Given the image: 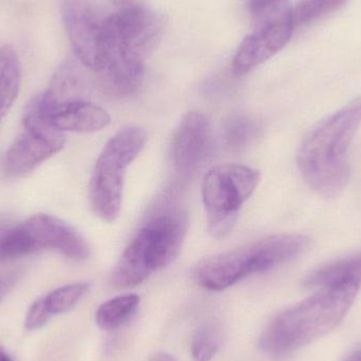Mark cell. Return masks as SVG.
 Returning a JSON list of instances; mask_svg holds the SVG:
<instances>
[{
	"label": "cell",
	"instance_id": "1",
	"mask_svg": "<svg viewBox=\"0 0 361 361\" xmlns=\"http://www.w3.org/2000/svg\"><path fill=\"white\" fill-rule=\"evenodd\" d=\"M356 282H341L288 307L265 329L260 347L267 355L280 360L334 330L351 309L360 290Z\"/></svg>",
	"mask_w": 361,
	"mask_h": 361
},
{
	"label": "cell",
	"instance_id": "2",
	"mask_svg": "<svg viewBox=\"0 0 361 361\" xmlns=\"http://www.w3.org/2000/svg\"><path fill=\"white\" fill-rule=\"evenodd\" d=\"M361 125V97L320 122L303 140L298 166L307 184L328 199L338 197L350 180L349 152Z\"/></svg>",
	"mask_w": 361,
	"mask_h": 361
},
{
	"label": "cell",
	"instance_id": "3",
	"mask_svg": "<svg viewBox=\"0 0 361 361\" xmlns=\"http://www.w3.org/2000/svg\"><path fill=\"white\" fill-rule=\"evenodd\" d=\"M163 33L162 16L147 6L131 4L106 17L104 63L99 73L121 88L142 84L146 59L160 44Z\"/></svg>",
	"mask_w": 361,
	"mask_h": 361
},
{
	"label": "cell",
	"instance_id": "4",
	"mask_svg": "<svg viewBox=\"0 0 361 361\" xmlns=\"http://www.w3.org/2000/svg\"><path fill=\"white\" fill-rule=\"evenodd\" d=\"M188 229L186 212L169 208L154 214L137 231L112 273L116 288H133L179 256Z\"/></svg>",
	"mask_w": 361,
	"mask_h": 361
},
{
	"label": "cell",
	"instance_id": "5",
	"mask_svg": "<svg viewBox=\"0 0 361 361\" xmlns=\"http://www.w3.org/2000/svg\"><path fill=\"white\" fill-rule=\"evenodd\" d=\"M310 239L300 233H280L204 259L195 269L202 288L223 290L252 274L284 264L302 254Z\"/></svg>",
	"mask_w": 361,
	"mask_h": 361
},
{
	"label": "cell",
	"instance_id": "6",
	"mask_svg": "<svg viewBox=\"0 0 361 361\" xmlns=\"http://www.w3.org/2000/svg\"><path fill=\"white\" fill-rule=\"evenodd\" d=\"M145 143L144 129L125 127L102 150L90 180L91 206L102 220L114 222L120 214L127 169L141 154Z\"/></svg>",
	"mask_w": 361,
	"mask_h": 361
},
{
	"label": "cell",
	"instance_id": "7",
	"mask_svg": "<svg viewBox=\"0 0 361 361\" xmlns=\"http://www.w3.org/2000/svg\"><path fill=\"white\" fill-rule=\"evenodd\" d=\"M59 252L76 262L90 257V246L69 223L39 214L0 231V261L23 258L38 252Z\"/></svg>",
	"mask_w": 361,
	"mask_h": 361
},
{
	"label": "cell",
	"instance_id": "8",
	"mask_svg": "<svg viewBox=\"0 0 361 361\" xmlns=\"http://www.w3.org/2000/svg\"><path fill=\"white\" fill-rule=\"evenodd\" d=\"M260 182V173L244 165H219L202 182V200L207 214V228L214 239L233 231L243 204Z\"/></svg>",
	"mask_w": 361,
	"mask_h": 361
},
{
	"label": "cell",
	"instance_id": "9",
	"mask_svg": "<svg viewBox=\"0 0 361 361\" xmlns=\"http://www.w3.org/2000/svg\"><path fill=\"white\" fill-rule=\"evenodd\" d=\"M65 143L63 133L52 126L42 112L38 95L25 107L23 130L4 156V173L8 177H25L59 154Z\"/></svg>",
	"mask_w": 361,
	"mask_h": 361
},
{
	"label": "cell",
	"instance_id": "10",
	"mask_svg": "<svg viewBox=\"0 0 361 361\" xmlns=\"http://www.w3.org/2000/svg\"><path fill=\"white\" fill-rule=\"evenodd\" d=\"M63 19L76 59L99 72L104 63L106 17L92 0H63Z\"/></svg>",
	"mask_w": 361,
	"mask_h": 361
},
{
	"label": "cell",
	"instance_id": "11",
	"mask_svg": "<svg viewBox=\"0 0 361 361\" xmlns=\"http://www.w3.org/2000/svg\"><path fill=\"white\" fill-rule=\"evenodd\" d=\"M295 23L292 8H286L279 14L262 23L244 38L233 56L231 68L235 75H245L277 54L290 42Z\"/></svg>",
	"mask_w": 361,
	"mask_h": 361
},
{
	"label": "cell",
	"instance_id": "12",
	"mask_svg": "<svg viewBox=\"0 0 361 361\" xmlns=\"http://www.w3.org/2000/svg\"><path fill=\"white\" fill-rule=\"evenodd\" d=\"M209 122L202 112H188L180 121L171 144V160L178 173L187 175L205 158Z\"/></svg>",
	"mask_w": 361,
	"mask_h": 361
},
{
	"label": "cell",
	"instance_id": "13",
	"mask_svg": "<svg viewBox=\"0 0 361 361\" xmlns=\"http://www.w3.org/2000/svg\"><path fill=\"white\" fill-rule=\"evenodd\" d=\"M89 80L78 63L67 61L51 80L46 92L39 95L42 111L50 112L69 104L87 101Z\"/></svg>",
	"mask_w": 361,
	"mask_h": 361
},
{
	"label": "cell",
	"instance_id": "14",
	"mask_svg": "<svg viewBox=\"0 0 361 361\" xmlns=\"http://www.w3.org/2000/svg\"><path fill=\"white\" fill-rule=\"evenodd\" d=\"M44 114L51 125L61 133H97L111 122L105 109L89 101L69 104Z\"/></svg>",
	"mask_w": 361,
	"mask_h": 361
},
{
	"label": "cell",
	"instance_id": "15",
	"mask_svg": "<svg viewBox=\"0 0 361 361\" xmlns=\"http://www.w3.org/2000/svg\"><path fill=\"white\" fill-rule=\"evenodd\" d=\"M21 86V66L13 47L0 48V123L18 97Z\"/></svg>",
	"mask_w": 361,
	"mask_h": 361
},
{
	"label": "cell",
	"instance_id": "16",
	"mask_svg": "<svg viewBox=\"0 0 361 361\" xmlns=\"http://www.w3.org/2000/svg\"><path fill=\"white\" fill-rule=\"evenodd\" d=\"M341 282L361 284V252L319 267L310 274L305 279V286L324 288Z\"/></svg>",
	"mask_w": 361,
	"mask_h": 361
},
{
	"label": "cell",
	"instance_id": "17",
	"mask_svg": "<svg viewBox=\"0 0 361 361\" xmlns=\"http://www.w3.org/2000/svg\"><path fill=\"white\" fill-rule=\"evenodd\" d=\"M139 305L140 297L135 294L122 295L106 301L97 309V326L103 330L118 329L131 318Z\"/></svg>",
	"mask_w": 361,
	"mask_h": 361
},
{
	"label": "cell",
	"instance_id": "18",
	"mask_svg": "<svg viewBox=\"0 0 361 361\" xmlns=\"http://www.w3.org/2000/svg\"><path fill=\"white\" fill-rule=\"evenodd\" d=\"M261 129L260 123L252 116H233L225 123L223 137L229 148L239 150L250 145L260 135Z\"/></svg>",
	"mask_w": 361,
	"mask_h": 361
},
{
	"label": "cell",
	"instance_id": "19",
	"mask_svg": "<svg viewBox=\"0 0 361 361\" xmlns=\"http://www.w3.org/2000/svg\"><path fill=\"white\" fill-rule=\"evenodd\" d=\"M89 288L90 284L80 282L68 284L52 290L50 294L44 297L49 313L52 316L71 311L88 293Z\"/></svg>",
	"mask_w": 361,
	"mask_h": 361
},
{
	"label": "cell",
	"instance_id": "20",
	"mask_svg": "<svg viewBox=\"0 0 361 361\" xmlns=\"http://www.w3.org/2000/svg\"><path fill=\"white\" fill-rule=\"evenodd\" d=\"M222 343L220 326L214 322H207L200 326L195 332L191 345V353L195 361L212 360Z\"/></svg>",
	"mask_w": 361,
	"mask_h": 361
},
{
	"label": "cell",
	"instance_id": "21",
	"mask_svg": "<svg viewBox=\"0 0 361 361\" xmlns=\"http://www.w3.org/2000/svg\"><path fill=\"white\" fill-rule=\"evenodd\" d=\"M345 1L347 0H299L292 10L295 27L313 23L336 10Z\"/></svg>",
	"mask_w": 361,
	"mask_h": 361
},
{
	"label": "cell",
	"instance_id": "22",
	"mask_svg": "<svg viewBox=\"0 0 361 361\" xmlns=\"http://www.w3.org/2000/svg\"><path fill=\"white\" fill-rule=\"evenodd\" d=\"M288 8L286 0H250L248 11L255 23H260Z\"/></svg>",
	"mask_w": 361,
	"mask_h": 361
},
{
	"label": "cell",
	"instance_id": "23",
	"mask_svg": "<svg viewBox=\"0 0 361 361\" xmlns=\"http://www.w3.org/2000/svg\"><path fill=\"white\" fill-rule=\"evenodd\" d=\"M50 317L51 314L49 313L48 309H47L44 297L37 299L32 303L27 315H25V329L30 331L38 330L46 324Z\"/></svg>",
	"mask_w": 361,
	"mask_h": 361
},
{
	"label": "cell",
	"instance_id": "24",
	"mask_svg": "<svg viewBox=\"0 0 361 361\" xmlns=\"http://www.w3.org/2000/svg\"><path fill=\"white\" fill-rule=\"evenodd\" d=\"M150 361H177L173 356L169 353H157L152 356Z\"/></svg>",
	"mask_w": 361,
	"mask_h": 361
},
{
	"label": "cell",
	"instance_id": "25",
	"mask_svg": "<svg viewBox=\"0 0 361 361\" xmlns=\"http://www.w3.org/2000/svg\"><path fill=\"white\" fill-rule=\"evenodd\" d=\"M343 361H361V348L349 354Z\"/></svg>",
	"mask_w": 361,
	"mask_h": 361
},
{
	"label": "cell",
	"instance_id": "26",
	"mask_svg": "<svg viewBox=\"0 0 361 361\" xmlns=\"http://www.w3.org/2000/svg\"><path fill=\"white\" fill-rule=\"evenodd\" d=\"M8 282L4 281V280L0 279V302H1L2 299L6 296V292H8Z\"/></svg>",
	"mask_w": 361,
	"mask_h": 361
},
{
	"label": "cell",
	"instance_id": "27",
	"mask_svg": "<svg viewBox=\"0 0 361 361\" xmlns=\"http://www.w3.org/2000/svg\"><path fill=\"white\" fill-rule=\"evenodd\" d=\"M114 4L123 8V6H129V4H133V0H111Z\"/></svg>",
	"mask_w": 361,
	"mask_h": 361
},
{
	"label": "cell",
	"instance_id": "28",
	"mask_svg": "<svg viewBox=\"0 0 361 361\" xmlns=\"http://www.w3.org/2000/svg\"><path fill=\"white\" fill-rule=\"evenodd\" d=\"M8 354L6 353V352L4 351V349H2L1 345H0V361H4L6 360V357H8Z\"/></svg>",
	"mask_w": 361,
	"mask_h": 361
},
{
	"label": "cell",
	"instance_id": "29",
	"mask_svg": "<svg viewBox=\"0 0 361 361\" xmlns=\"http://www.w3.org/2000/svg\"><path fill=\"white\" fill-rule=\"evenodd\" d=\"M4 361H12V360H11V358L8 357H8H6V360H4Z\"/></svg>",
	"mask_w": 361,
	"mask_h": 361
}]
</instances>
